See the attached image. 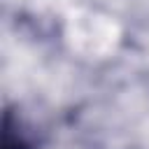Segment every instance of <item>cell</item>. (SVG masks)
I'll use <instances>...</instances> for the list:
<instances>
[{"label":"cell","mask_w":149,"mask_h":149,"mask_svg":"<svg viewBox=\"0 0 149 149\" xmlns=\"http://www.w3.org/2000/svg\"><path fill=\"white\" fill-rule=\"evenodd\" d=\"M0 149H35V140H33L30 130L26 128L23 119L19 116V112L14 107H7L5 109Z\"/></svg>","instance_id":"6da1fadb"}]
</instances>
